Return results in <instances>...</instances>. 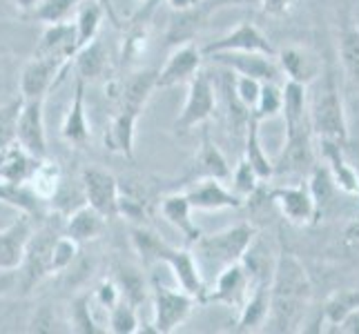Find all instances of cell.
Masks as SVG:
<instances>
[{"label":"cell","instance_id":"ee69618b","mask_svg":"<svg viewBox=\"0 0 359 334\" xmlns=\"http://www.w3.org/2000/svg\"><path fill=\"white\" fill-rule=\"evenodd\" d=\"M79 245L72 237L63 234V237L54 239V245H52V274H58V272H65L74 261H76L79 256Z\"/></svg>","mask_w":359,"mask_h":334},{"label":"cell","instance_id":"d4e9b609","mask_svg":"<svg viewBox=\"0 0 359 334\" xmlns=\"http://www.w3.org/2000/svg\"><path fill=\"white\" fill-rule=\"evenodd\" d=\"M105 221L107 218L101 212H96L92 205L85 203L67 216L65 234L76 243H88V241H94L101 237L105 230Z\"/></svg>","mask_w":359,"mask_h":334},{"label":"cell","instance_id":"cb8c5ba5","mask_svg":"<svg viewBox=\"0 0 359 334\" xmlns=\"http://www.w3.org/2000/svg\"><path fill=\"white\" fill-rule=\"evenodd\" d=\"M268 305H270V283H259L248 294L245 303L239 307V319L234 332H257L264 330L266 316H268Z\"/></svg>","mask_w":359,"mask_h":334},{"label":"cell","instance_id":"e0dca14e","mask_svg":"<svg viewBox=\"0 0 359 334\" xmlns=\"http://www.w3.org/2000/svg\"><path fill=\"white\" fill-rule=\"evenodd\" d=\"M32 234L34 218L27 214H18V218L0 230V272H14L20 267Z\"/></svg>","mask_w":359,"mask_h":334},{"label":"cell","instance_id":"3957f363","mask_svg":"<svg viewBox=\"0 0 359 334\" xmlns=\"http://www.w3.org/2000/svg\"><path fill=\"white\" fill-rule=\"evenodd\" d=\"M315 83V92L308 96V116H311L313 134L324 141L346 145V141H348V120H346L344 101L339 90L335 88V81L330 76L321 81L319 76Z\"/></svg>","mask_w":359,"mask_h":334},{"label":"cell","instance_id":"30bf717a","mask_svg":"<svg viewBox=\"0 0 359 334\" xmlns=\"http://www.w3.org/2000/svg\"><path fill=\"white\" fill-rule=\"evenodd\" d=\"M45 98H29L22 101L16 123V143L34 158H47V132H45Z\"/></svg>","mask_w":359,"mask_h":334},{"label":"cell","instance_id":"277c9868","mask_svg":"<svg viewBox=\"0 0 359 334\" xmlns=\"http://www.w3.org/2000/svg\"><path fill=\"white\" fill-rule=\"evenodd\" d=\"M215 107H217L215 83L205 69H199L188 81V96H185L183 109L179 111V116L175 120V132L188 134L196 125H203L215 114Z\"/></svg>","mask_w":359,"mask_h":334},{"label":"cell","instance_id":"44dd1931","mask_svg":"<svg viewBox=\"0 0 359 334\" xmlns=\"http://www.w3.org/2000/svg\"><path fill=\"white\" fill-rule=\"evenodd\" d=\"M279 69L286 74L288 81L302 83V85H313L321 74H319V58L311 52V49L302 47H288L279 52Z\"/></svg>","mask_w":359,"mask_h":334},{"label":"cell","instance_id":"4fadbf2b","mask_svg":"<svg viewBox=\"0 0 359 334\" xmlns=\"http://www.w3.org/2000/svg\"><path fill=\"white\" fill-rule=\"evenodd\" d=\"M161 261H163L172 274H175L179 288L183 292H188L190 296H194L196 303H203V296H205V281L199 272V265L194 261V254L188 247H175V245H165L163 254H161Z\"/></svg>","mask_w":359,"mask_h":334},{"label":"cell","instance_id":"f5cc1de1","mask_svg":"<svg viewBox=\"0 0 359 334\" xmlns=\"http://www.w3.org/2000/svg\"><path fill=\"white\" fill-rule=\"evenodd\" d=\"M262 3H264V9L268 11V14L281 16V14H286V11H288L292 0H262Z\"/></svg>","mask_w":359,"mask_h":334},{"label":"cell","instance_id":"5bb4252c","mask_svg":"<svg viewBox=\"0 0 359 334\" xmlns=\"http://www.w3.org/2000/svg\"><path fill=\"white\" fill-rule=\"evenodd\" d=\"M203 65V52L194 43L179 45L177 49H172V54L168 56L165 65L158 69L156 74V90L175 88V85L188 83L196 71Z\"/></svg>","mask_w":359,"mask_h":334},{"label":"cell","instance_id":"74e56055","mask_svg":"<svg viewBox=\"0 0 359 334\" xmlns=\"http://www.w3.org/2000/svg\"><path fill=\"white\" fill-rule=\"evenodd\" d=\"M69 330L76 334H101L105 332L98 321L94 319L92 312V303L88 294H79L76 299L72 301V310H69Z\"/></svg>","mask_w":359,"mask_h":334},{"label":"cell","instance_id":"2e32d148","mask_svg":"<svg viewBox=\"0 0 359 334\" xmlns=\"http://www.w3.org/2000/svg\"><path fill=\"white\" fill-rule=\"evenodd\" d=\"M268 196H270V201L279 207V212L290 223H294V225H306V223L317 218L311 190H308V185L304 183L279 185V188H272Z\"/></svg>","mask_w":359,"mask_h":334},{"label":"cell","instance_id":"7c38bea8","mask_svg":"<svg viewBox=\"0 0 359 334\" xmlns=\"http://www.w3.org/2000/svg\"><path fill=\"white\" fill-rule=\"evenodd\" d=\"M203 56H212L221 52H259L268 56H277L275 47L268 41V36L252 22H241L232 32L224 34L221 39L208 43L203 49Z\"/></svg>","mask_w":359,"mask_h":334},{"label":"cell","instance_id":"db71d44e","mask_svg":"<svg viewBox=\"0 0 359 334\" xmlns=\"http://www.w3.org/2000/svg\"><path fill=\"white\" fill-rule=\"evenodd\" d=\"M94 3H98L103 9H105V16L109 18V22L118 25V14H116V7H114V0H94Z\"/></svg>","mask_w":359,"mask_h":334},{"label":"cell","instance_id":"c3c4849f","mask_svg":"<svg viewBox=\"0 0 359 334\" xmlns=\"http://www.w3.org/2000/svg\"><path fill=\"white\" fill-rule=\"evenodd\" d=\"M29 332H54V312L49 305H41L29 321Z\"/></svg>","mask_w":359,"mask_h":334},{"label":"cell","instance_id":"9c48e42d","mask_svg":"<svg viewBox=\"0 0 359 334\" xmlns=\"http://www.w3.org/2000/svg\"><path fill=\"white\" fill-rule=\"evenodd\" d=\"M255 283L248 274V270L243 267L241 261L228 265L226 270H221L219 274L215 277V281L210 283L203 303H224L228 307H239L245 303L248 294L252 292Z\"/></svg>","mask_w":359,"mask_h":334},{"label":"cell","instance_id":"836d02e7","mask_svg":"<svg viewBox=\"0 0 359 334\" xmlns=\"http://www.w3.org/2000/svg\"><path fill=\"white\" fill-rule=\"evenodd\" d=\"M339 60L346 78L359 90V27L344 29L339 39Z\"/></svg>","mask_w":359,"mask_h":334},{"label":"cell","instance_id":"f6af8a7d","mask_svg":"<svg viewBox=\"0 0 359 334\" xmlns=\"http://www.w3.org/2000/svg\"><path fill=\"white\" fill-rule=\"evenodd\" d=\"M22 98H14L7 101L5 105H0V150L11 143H16V123L20 114Z\"/></svg>","mask_w":359,"mask_h":334},{"label":"cell","instance_id":"d6986e66","mask_svg":"<svg viewBox=\"0 0 359 334\" xmlns=\"http://www.w3.org/2000/svg\"><path fill=\"white\" fill-rule=\"evenodd\" d=\"M85 88H88V81L76 76L72 103L63 118V127H60V136L67 143L79 147L90 141V120H88V111H85Z\"/></svg>","mask_w":359,"mask_h":334},{"label":"cell","instance_id":"60d3db41","mask_svg":"<svg viewBox=\"0 0 359 334\" xmlns=\"http://www.w3.org/2000/svg\"><path fill=\"white\" fill-rule=\"evenodd\" d=\"M139 314H136V307L128 301H118L112 310H109V332L112 334H136L139 332Z\"/></svg>","mask_w":359,"mask_h":334},{"label":"cell","instance_id":"6da1fadb","mask_svg":"<svg viewBox=\"0 0 359 334\" xmlns=\"http://www.w3.org/2000/svg\"><path fill=\"white\" fill-rule=\"evenodd\" d=\"M313 299V283L304 263L290 252L277 256L270 279V305L264 332H299Z\"/></svg>","mask_w":359,"mask_h":334},{"label":"cell","instance_id":"bcb514c9","mask_svg":"<svg viewBox=\"0 0 359 334\" xmlns=\"http://www.w3.org/2000/svg\"><path fill=\"white\" fill-rule=\"evenodd\" d=\"M262 85H264L262 81H257L252 76H241V74H237V78H234V85H232L234 98H237V103L243 109H248V114H252L259 92H262Z\"/></svg>","mask_w":359,"mask_h":334},{"label":"cell","instance_id":"11a10c76","mask_svg":"<svg viewBox=\"0 0 359 334\" xmlns=\"http://www.w3.org/2000/svg\"><path fill=\"white\" fill-rule=\"evenodd\" d=\"M14 5L22 11V14H32V11L41 5V0H14Z\"/></svg>","mask_w":359,"mask_h":334},{"label":"cell","instance_id":"7dc6e473","mask_svg":"<svg viewBox=\"0 0 359 334\" xmlns=\"http://www.w3.org/2000/svg\"><path fill=\"white\" fill-rule=\"evenodd\" d=\"M94 299L101 307H107V310H112V307L121 301V290L116 286L114 279H103L101 283L96 286L94 290Z\"/></svg>","mask_w":359,"mask_h":334},{"label":"cell","instance_id":"ffe728a7","mask_svg":"<svg viewBox=\"0 0 359 334\" xmlns=\"http://www.w3.org/2000/svg\"><path fill=\"white\" fill-rule=\"evenodd\" d=\"M158 209H161V216H163L172 228L183 234V239L188 245H194V241L201 237V230L196 225V221L192 218L194 209L188 201V196H185V192L168 194L165 199H161Z\"/></svg>","mask_w":359,"mask_h":334},{"label":"cell","instance_id":"f546056e","mask_svg":"<svg viewBox=\"0 0 359 334\" xmlns=\"http://www.w3.org/2000/svg\"><path fill=\"white\" fill-rule=\"evenodd\" d=\"M107 49L101 43V39H94L85 47H81L76 54H74V69H76V76L83 81H96L101 78L105 69H107Z\"/></svg>","mask_w":359,"mask_h":334},{"label":"cell","instance_id":"4dcf8cb0","mask_svg":"<svg viewBox=\"0 0 359 334\" xmlns=\"http://www.w3.org/2000/svg\"><path fill=\"white\" fill-rule=\"evenodd\" d=\"M319 147H321V156H324L332 179H335V183H337V188H341L344 192L357 194V190H359V179H357V174L353 172V167L344 160L341 145L339 143H332V141L319 139Z\"/></svg>","mask_w":359,"mask_h":334},{"label":"cell","instance_id":"f907efd6","mask_svg":"<svg viewBox=\"0 0 359 334\" xmlns=\"http://www.w3.org/2000/svg\"><path fill=\"white\" fill-rule=\"evenodd\" d=\"M145 41H147V36H145V32H143V29L132 32L130 41L126 43V49H123V56H128V58L139 56V54L143 52V47H145Z\"/></svg>","mask_w":359,"mask_h":334},{"label":"cell","instance_id":"ab89813d","mask_svg":"<svg viewBox=\"0 0 359 334\" xmlns=\"http://www.w3.org/2000/svg\"><path fill=\"white\" fill-rule=\"evenodd\" d=\"M337 183L332 179L328 167H313L311 169V181H308V190H311L313 203H315V216H321L324 207L330 203L332 192H335Z\"/></svg>","mask_w":359,"mask_h":334},{"label":"cell","instance_id":"603a6c76","mask_svg":"<svg viewBox=\"0 0 359 334\" xmlns=\"http://www.w3.org/2000/svg\"><path fill=\"white\" fill-rule=\"evenodd\" d=\"M139 111L118 107L112 123H109V132L105 136V143L112 152H118L126 158H134V134H136V120H139Z\"/></svg>","mask_w":359,"mask_h":334},{"label":"cell","instance_id":"52a82bcc","mask_svg":"<svg viewBox=\"0 0 359 334\" xmlns=\"http://www.w3.org/2000/svg\"><path fill=\"white\" fill-rule=\"evenodd\" d=\"M72 67V63H63L58 58L49 56H36L29 58L20 69L18 88H20V98L29 101V98H45L47 92L56 85V78Z\"/></svg>","mask_w":359,"mask_h":334},{"label":"cell","instance_id":"f35d334b","mask_svg":"<svg viewBox=\"0 0 359 334\" xmlns=\"http://www.w3.org/2000/svg\"><path fill=\"white\" fill-rule=\"evenodd\" d=\"M114 281L121 290V299L132 303L134 307L141 305L145 299H147V288H145V281L141 277L139 270L134 267H116V274H114Z\"/></svg>","mask_w":359,"mask_h":334},{"label":"cell","instance_id":"83f0119b","mask_svg":"<svg viewBox=\"0 0 359 334\" xmlns=\"http://www.w3.org/2000/svg\"><path fill=\"white\" fill-rule=\"evenodd\" d=\"M259 123L252 114L248 116V127H245V150H243V158L255 167V172L259 174L262 181H270L272 174H275V163L268 158L266 150H264V141H262V132H259Z\"/></svg>","mask_w":359,"mask_h":334},{"label":"cell","instance_id":"7a4b0ae2","mask_svg":"<svg viewBox=\"0 0 359 334\" xmlns=\"http://www.w3.org/2000/svg\"><path fill=\"white\" fill-rule=\"evenodd\" d=\"M257 237V228L250 223H239V225L226 228L221 232L208 234L194 241V261L199 265V272L205 281V286L215 281V277L228 265L237 263L243 258L245 250Z\"/></svg>","mask_w":359,"mask_h":334},{"label":"cell","instance_id":"7bdbcfd3","mask_svg":"<svg viewBox=\"0 0 359 334\" xmlns=\"http://www.w3.org/2000/svg\"><path fill=\"white\" fill-rule=\"evenodd\" d=\"M230 176H232V192L239 194L243 201L248 199V196H252L259 190V183H262V179H259L255 167L248 163L245 158L239 160L237 167H234V172H230Z\"/></svg>","mask_w":359,"mask_h":334},{"label":"cell","instance_id":"9a60e30c","mask_svg":"<svg viewBox=\"0 0 359 334\" xmlns=\"http://www.w3.org/2000/svg\"><path fill=\"white\" fill-rule=\"evenodd\" d=\"M185 196L192 205V209H199V212H219V209H237L245 201L239 194H234L228 190L224 181L212 179V176H203L199 181H194L190 190H185Z\"/></svg>","mask_w":359,"mask_h":334},{"label":"cell","instance_id":"b9f144b4","mask_svg":"<svg viewBox=\"0 0 359 334\" xmlns=\"http://www.w3.org/2000/svg\"><path fill=\"white\" fill-rule=\"evenodd\" d=\"M281 107H283L281 88H277V83H264L262 92H259V98H257V105L252 109V116L257 120L272 118V116L281 114Z\"/></svg>","mask_w":359,"mask_h":334},{"label":"cell","instance_id":"ac0fdd59","mask_svg":"<svg viewBox=\"0 0 359 334\" xmlns=\"http://www.w3.org/2000/svg\"><path fill=\"white\" fill-rule=\"evenodd\" d=\"M36 56H49L58 58L63 63H72L74 54H76V32H74V22H56L45 25L43 36L39 45H36Z\"/></svg>","mask_w":359,"mask_h":334},{"label":"cell","instance_id":"f1b7e54d","mask_svg":"<svg viewBox=\"0 0 359 334\" xmlns=\"http://www.w3.org/2000/svg\"><path fill=\"white\" fill-rule=\"evenodd\" d=\"M105 9L94 0H81V5L74 14V32H76V52L94 39H98L101 25L105 20Z\"/></svg>","mask_w":359,"mask_h":334},{"label":"cell","instance_id":"d6a6232c","mask_svg":"<svg viewBox=\"0 0 359 334\" xmlns=\"http://www.w3.org/2000/svg\"><path fill=\"white\" fill-rule=\"evenodd\" d=\"M27 183L43 201L49 203L56 199L60 183H63V174H60L58 163H54V160H49V158H41L39 163H36L32 176L27 179Z\"/></svg>","mask_w":359,"mask_h":334},{"label":"cell","instance_id":"ba28073f","mask_svg":"<svg viewBox=\"0 0 359 334\" xmlns=\"http://www.w3.org/2000/svg\"><path fill=\"white\" fill-rule=\"evenodd\" d=\"M81 185L85 192V201L105 218L118 216V196L121 185L118 179L103 167H85L81 172Z\"/></svg>","mask_w":359,"mask_h":334},{"label":"cell","instance_id":"484cf974","mask_svg":"<svg viewBox=\"0 0 359 334\" xmlns=\"http://www.w3.org/2000/svg\"><path fill=\"white\" fill-rule=\"evenodd\" d=\"M0 201L16 207L20 214L32 218H43L47 212V201L36 194L29 183H3L0 181Z\"/></svg>","mask_w":359,"mask_h":334},{"label":"cell","instance_id":"1f68e13d","mask_svg":"<svg viewBox=\"0 0 359 334\" xmlns=\"http://www.w3.org/2000/svg\"><path fill=\"white\" fill-rule=\"evenodd\" d=\"M194 169L199 172L201 179L203 176H212L219 181H226L230 179V165H228V158L224 156V152L219 150L217 143L210 139L208 134H203L201 145H199V152H196L194 158Z\"/></svg>","mask_w":359,"mask_h":334},{"label":"cell","instance_id":"7402d4cb","mask_svg":"<svg viewBox=\"0 0 359 334\" xmlns=\"http://www.w3.org/2000/svg\"><path fill=\"white\" fill-rule=\"evenodd\" d=\"M156 69H139L132 76L121 83L118 90V107H128L134 111H143L145 103L150 101L152 92L156 90Z\"/></svg>","mask_w":359,"mask_h":334},{"label":"cell","instance_id":"5b68a950","mask_svg":"<svg viewBox=\"0 0 359 334\" xmlns=\"http://www.w3.org/2000/svg\"><path fill=\"white\" fill-rule=\"evenodd\" d=\"M196 307V299L181 288H168L156 279L152 281V310H154V321L152 326L156 328L158 334H172L177 332Z\"/></svg>","mask_w":359,"mask_h":334},{"label":"cell","instance_id":"8d00e7d4","mask_svg":"<svg viewBox=\"0 0 359 334\" xmlns=\"http://www.w3.org/2000/svg\"><path fill=\"white\" fill-rule=\"evenodd\" d=\"M81 5V0H41V5L32 11V18L43 25L67 22Z\"/></svg>","mask_w":359,"mask_h":334},{"label":"cell","instance_id":"816d5d0a","mask_svg":"<svg viewBox=\"0 0 359 334\" xmlns=\"http://www.w3.org/2000/svg\"><path fill=\"white\" fill-rule=\"evenodd\" d=\"M335 330L344 332V334H359V307H357L355 312H351L348 316H346Z\"/></svg>","mask_w":359,"mask_h":334},{"label":"cell","instance_id":"d590c367","mask_svg":"<svg viewBox=\"0 0 359 334\" xmlns=\"http://www.w3.org/2000/svg\"><path fill=\"white\" fill-rule=\"evenodd\" d=\"M130 241H132V247L134 252L141 256L143 263H154V261H161V254L165 250V241L158 237L156 232L147 230L143 225L139 228H132L130 232Z\"/></svg>","mask_w":359,"mask_h":334},{"label":"cell","instance_id":"e575fe53","mask_svg":"<svg viewBox=\"0 0 359 334\" xmlns=\"http://www.w3.org/2000/svg\"><path fill=\"white\" fill-rule=\"evenodd\" d=\"M359 307V290L346 288L332 292L324 303V319L330 326H339L341 321Z\"/></svg>","mask_w":359,"mask_h":334},{"label":"cell","instance_id":"8992f818","mask_svg":"<svg viewBox=\"0 0 359 334\" xmlns=\"http://www.w3.org/2000/svg\"><path fill=\"white\" fill-rule=\"evenodd\" d=\"M58 237L52 225H45L41 230H34L32 239L25 250L20 272V290L27 294L32 292L41 281L52 277V245Z\"/></svg>","mask_w":359,"mask_h":334},{"label":"cell","instance_id":"8fae6325","mask_svg":"<svg viewBox=\"0 0 359 334\" xmlns=\"http://www.w3.org/2000/svg\"><path fill=\"white\" fill-rule=\"evenodd\" d=\"M215 63L224 65L226 69L241 74V76H252L262 83H277L281 78V69L275 56L259 54V52H221L208 56Z\"/></svg>","mask_w":359,"mask_h":334},{"label":"cell","instance_id":"4316f807","mask_svg":"<svg viewBox=\"0 0 359 334\" xmlns=\"http://www.w3.org/2000/svg\"><path fill=\"white\" fill-rule=\"evenodd\" d=\"M39 163L29 152H25L18 143H11L0 150V181L3 183H27Z\"/></svg>","mask_w":359,"mask_h":334},{"label":"cell","instance_id":"681fc988","mask_svg":"<svg viewBox=\"0 0 359 334\" xmlns=\"http://www.w3.org/2000/svg\"><path fill=\"white\" fill-rule=\"evenodd\" d=\"M344 247L351 256H359V216H355L344 230Z\"/></svg>","mask_w":359,"mask_h":334}]
</instances>
